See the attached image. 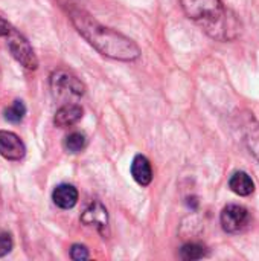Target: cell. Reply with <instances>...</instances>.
I'll use <instances>...</instances> for the list:
<instances>
[{"label":"cell","instance_id":"obj_1","mask_svg":"<svg viewBox=\"0 0 259 261\" xmlns=\"http://www.w3.org/2000/svg\"><path fill=\"white\" fill-rule=\"evenodd\" d=\"M70 20L81 37L104 57L119 61H134L140 57V49L131 38L111 28L102 26L89 12L72 8Z\"/></svg>","mask_w":259,"mask_h":261},{"label":"cell","instance_id":"obj_2","mask_svg":"<svg viewBox=\"0 0 259 261\" xmlns=\"http://www.w3.org/2000/svg\"><path fill=\"white\" fill-rule=\"evenodd\" d=\"M180 5L185 14L215 40L229 41L241 32L238 18L224 8L221 0H180Z\"/></svg>","mask_w":259,"mask_h":261},{"label":"cell","instance_id":"obj_3","mask_svg":"<svg viewBox=\"0 0 259 261\" xmlns=\"http://www.w3.org/2000/svg\"><path fill=\"white\" fill-rule=\"evenodd\" d=\"M50 89L56 99L63 102H70L78 99L85 93V86L79 78L67 70H56L50 75Z\"/></svg>","mask_w":259,"mask_h":261},{"label":"cell","instance_id":"obj_4","mask_svg":"<svg viewBox=\"0 0 259 261\" xmlns=\"http://www.w3.org/2000/svg\"><path fill=\"white\" fill-rule=\"evenodd\" d=\"M8 41V49L11 52V55L26 69L29 70H35L38 67V58L32 49V46L29 44V41L12 26L9 29V32L5 37Z\"/></svg>","mask_w":259,"mask_h":261},{"label":"cell","instance_id":"obj_5","mask_svg":"<svg viewBox=\"0 0 259 261\" xmlns=\"http://www.w3.org/2000/svg\"><path fill=\"white\" fill-rule=\"evenodd\" d=\"M220 222L227 234H238L249 226L250 214L244 206L227 205L220 216Z\"/></svg>","mask_w":259,"mask_h":261},{"label":"cell","instance_id":"obj_6","mask_svg":"<svg viewBox=\"0 0 259 261\" xmlns=\"http://www.w3.org/2000/svg\"><path fill=\"white\" fill-rule=\"evenodd\" d=\"M26 154V147L21 139L6 130H0V156L8 161H20Z\"/></svg>","mask_w":259,"mask_h":261},{"label":"cell","instance_id":"obj_7","mask_svg":"<svg viewBox=\"0 0 259 261\" xmlns=\"http://www.w3.org/2000/svg\"><path fill=\"white\" fill-rule=\"evenodd\" d=\"M81 222L85 226H95L102 236L107 234L108 229V214L107 210L104 208V205L98 200H93L85 211L81 216Z\"/></svg>","mask_w":259,"mask_h":261},{"label":"cell","instance_id":"obj_8","mask_svg":"<svg viewBox=\"0 0 259 261\" xmlns=\"http://www.w3.org/2000/svg\"><path fill=\"white\" fill-rule=\"evenodd\" d=\"M241 132L244 138V144L249 151L259 161V122L253 113H247L241 116Z\"/></svg>","mask_w":259,"mask_h":261},{"label":"cell","instance_id":"obj_9","mask_svg":"<svg viewBox=\"0 0 259 261\" xmlns=\"http://www.w3.org/2000/svg\"><path fill=\"white\" fill-rule=\"evenodd\" d=\"M82 107L75 104V102H67L64 104L63 107H60L55 113V118H53V122L56 127L60 128H66V127H70V125H75L81 118H82Z\"/></svg>","mask_w":259,"mask_h":261},{"label":"cell","instance_id":"obj_10","mask_svg":"<svg viewBox=\"0 0 259 261\" xmlns=\"http://www.w3.org/2000/svg\"><path fill=\"white\" fill-rule=\"evenodd\" d=\"M52 200L61 210H72L78 203V191L73 185L61 184L53 190Z\"/></svg>","mask_w":259,"mask_h":261},{"label":"cell","instance_id":"obj_11","mask_svg":"<svg viewBox=\"0 0 259 261\" xmlns=\"http://www.w3.org/2000/svg\"><path fill=\"white\" fill-rule=\"evenodd\" d=\"M131 176L133 179L140 185V187H148L153 180V168L150 161L142 156L137 154L133 162H131Z\"/></svg>","mask_w":259,"mask_h":261},{"label":"cell","instance_id":"obj_12","mask_svg":"<svg viewBox=\"0 0 259 261\" xmlns=\"http://www.w3.org/2000/svg\"><path fill=\"white\" fill-rule=\"evenodd\" d=\"M229 188L235 194L241 197H247L255 191V182L246 171H237L229 179Z\"/></svg>","mask_w":259,"mask_h":261},{"label":"cell","instance_id":"obj_13","mask_svg":"<svg viewBox=\"0 0 259 261\" xmlns=\"http://www.w3.org/2000/svg\"><path fill=\"white\" fill-rule=\"evenodd\" d=\"M208 254H209L208 249L198 243H186L180 248V258L182 260H202V258L208 257Z\"/></svg>","mask_w":259,"mask_h":261},{"label":"cell","instance_id":"obj_14","mask_svg":"<svg viewBox=\"0 0 259 261\" xmlns=\"http://www.w3.org/2000/svg\"><path fill=\"white\" fill-rule=\"evenodd\" d=\"M24 115H26V107H24L23 101H20V99H15V101H14L9 107H6L5 112H3L5 119H6L8 122H11V124H18V122H21L23 118H24Z\"/></svg>","mask_w":259,"mask_h":261},{"label":"cell","instance_id":"obj_15","mask_svg":"<svg viewBox=\"0 0 259 261\" xmlns=\"http://www.w3.org/2000/svg\"><path fill=\"white\" fill-rule=\"evenodd\" d=\"M87 145V139L82 133L79 132H75V133H70L66 136L64 139V148L69 151V153H79L85 148Z\"/></svg>","mask_w":259,"mask_h":261},{"label":"cell","instance_id":"obj_16","mask_svg":"<svg viewBox=\"0 0 259 261\" xmlns=\"http://www.w3.org/2000/svg\"><path fill=\"white\" fill-rule=\"evenodd\" d=\"M12 246L14 243H12L11 234L6 231H0V257H5L6 254H9Z\"/></svg>","mask_w":259,"mask_h":261},{"label":"cell","instance_id":"obj_17","mask_svg":"<svg viewBox=\"0 0 259 261\" xmlns=\"http://www.w3.org/2000/svg\"><path fill=\"white\" fill-rule=\"evenodd\" d=\"M90 255H89V251L85 246L82 245H73L72 249H70V258L75 261H82L87 260Z\"/></svg>","mask_w":259,"mask_h":261},{"label":"cell","instance_id":"obj_18","mask_svg":"<svg viewBox=\"0 0 259 261\" xmlns=\"http://www.w3.org/2000/svg\"><path fill=\"white\" fill-rule=\"evenodd\" d=\"M11 28H12V24H11L8 20H5L3 17H0V37H3V38H5Z\"/></svg>","mask_w":259,"mask_h":261}]
</instances>
